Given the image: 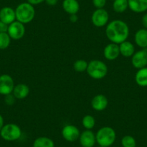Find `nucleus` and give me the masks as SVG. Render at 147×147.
Segmentation results:
<instances>
[{
  "label": "nucleus",
  "instance_id": "2f4dec72",
  "mask_svg": "<svg viewBox=\"0 0 147 147\" xmlns=\"http://www.w3.org/2000/svg\"><path fill=\"white\" fill-rule=\"evenodd\" d=\"M45 2L49 6H55L57 5L59 0H45Z\"/></svg>",
  "mask_w": 147,
  "mask_h": 147
},
{
  "label": "nucleus",
  "instance_id": "72a5a7b5",
  "mask_svg": "<svg viewBox=\"0 0 147 147\" xmlns=\"http://www.w3.org/2000/svg\"><path fill=\"white\" fill-rule=\"evenodd\" d=\"M5 125V122H4V118L2 117V115L0 114V131L2 130V128H3V126Z\"/></svg>",
  "mask_w": 147,
  "mask_h": 147
},
{
  "label": "nucleus",
  "instance_id": "5701e85b",
  "mask_svg": "<svg viewBox=\"0 0 147 147\" xmlns=\"http://www.w3.org/2000/svg\"><path fill=\"white\" fill-rule=\"evenodd\" d=\"M82 123L83 127L86 130H92L95 125V118L92 115H87L83 117Z\"/></svg>",
  "mask_w": 147,
  "mask_h": 147
},
{
  "label": "nucleus",
  "instance_id": "a211bd4d",
  "mask_svg": "<svg viewBox=\"0 0 147 147\" xmlns=\"http://www.w3.org/2000/svg\"><path fill=\"white\" fill-rule=\"evenodd\" d=\"M30 93V88L25 84H18L14 87L12 94L15 98L18 100H22L26 98Z\"/></svg>",
  "mask_w": 147,
  "mask_h": 147
},
{
  "label": "nucleus",
  "instance_id": "412c9836",
  "mask_svg": "<svg viewBox=\"0 0 147 147\" xmlns=\"http://www.w3.org/2000/svg\"><path fill=\"white\" fill-rule=\"evenodd\" d=\"M32 147H55V143L49 137L40 136L35 138Z\"/></svg>",
  "mask_w": 147,
  "mask_h": 147
},
{
  "label": "nucleus",
  "instance_id": "6e6552de",
  "mask_svg": "<svg viewBox=\"0 0 147 147\" xmlns=\"http://www.w3.org/2000/svg\"><path fill=\"white\" fill-rule=\"evenodd\" d=\"M80 131L75 125L69 124L63 126L61 131V135L63 139L68 142H74L79 140L80 136Z\"/></svg>",
  "mask_w": 147,
  "mask_h": 147
},
{
  "label": "nucleus",
  "instance_id": "4be33fe9",
  "mask_svg": "<svg viewBox=\"0 0 147 147\" xmlns=\"http://www.w3.org/2000/svg\"><path fill=\"white\" fill-rule=\"evenodd\" d=\"M128 8V0H114L113 9L117 13H123Z\"/></svg>",
  "mask_w": 147,
  "mask_h": 147
},
{
  "label": "nucleus",
  "instance_id": "f8f14e48",
  "mask_svg": "<svg viewBox=\"0 0 147 147\" xmlns=\"http://www.w3.org/2000/svg\"><path fill=\"white\" fill-rule=\"evenodd\" d=\"M103 53H104L105 58L107 60H115L121 55V53H120L119 45L114 43H109V44H107L105 47Z\"/></svg>",
  "mask_w": 147,
  "mask_h": 147
},
{
  "label": "nucleus",
  "instance_id": "c85d7f7f",
  "mask_svg": "<svg viewBox=\"0 0 147 147\" xmlns=\"http://www.w3.org/2000/svg\"><path fill=\"white\" fill-rule=\"evenodd\" d=\"M8 25L0 21V33L1 32H7Z\"/></svg>",
  "mask_w": 147,
  "mask_h": 147
},
{
  "label": "nucleus",
  "instance_id": "20e7f679",
  "mask_svg": "<svg viewBox=\"0 0 147 147\" xmlns=\"http://www.w3.org/2000/svg\"><path fill=\"white\" fill-rule=\"evenodd\" d=\"M87 72L91 78L94 80H101L107 75L108 68L104 62L95 59L89 62Z\"/></svg>",
  "mask_w": 147,
  "mask_h": 147
},
{
  "label": "nucleus",
  "instance_id": "1a4fd4ad",
  "mask_svg": "<svg viewBox=\"0 0 147 147\" xmlns=\"http://www.w3.org/2000/svg\"><path fill=\"white\" fill-rule=\"evenodd\" d=\"M15 82L11 76L2 74L0 76V94L7 95L12 93L15 87Z\"/></svg>",
  "mask_w": 147,
  "mask_h": 147
},
{
  "label": "nucleus",
  "instance_id": "f03ea898",
  "mask_svg": "<svg viewBox=\"0 0 147 147\" xmlns=\"http://www.w3.org/2000/svg\"><path fill=\"white\" fill-rule=\"evenodd\" d=\"M15 10L16 20L24 25L32 22L35 18V10L34 6L28 2L18 5Z\"/></svg>",
  "mask_w": 147,
  "mask_h": 147
},
{
  "label": "nucleus",
  "instance_id": "bb28decb",
  "mask_svg": "<svg viewBox=\"0 0 147 147\" xmlns=\"http://www.w3.org/2000/svg\"><path fill=\"white\" fill-rule=\"evenodd\" d=\"M107 3V0H92V4L96 9H102Z\"/></svg>",
  "mask_w": 147,
  "mask_h": 147
},
{
  "label": "nucleus",
  "instance_id": "393cba45",
  "mask_svg": "<svg viewBox=\"0 0 147 147\" xmlns=\"http://www.w3.org/2000/svg\"><path fill=\"white\" fill-rule=\"evenodd\" d=\"M121 145L123 147H136V141L132 136H124L121 139Z\"/></svg>",
  "mask_w": 147,
  "mask_h": 147
},
{
  "label": "nucleus",
  "instance_id": "dca6fc26",
  "mask_svg": "<svg viewBox=\"0 0 147 147\" xmlns=\"http://www.w3.org/2000/svg\"><path fill=\"white\" fill-rule=\"evenodd\" d=\"M134 40L138 47L142 49H147V29L141 28L136 32Z\"/></svg>",
  "mask_w": 147,
  "mask_h": 147
},
{
  "label": "nucleus",
  "instance_id": "0eeeda50",
  "mask_svg": "<svg viewBox=\"0 0 147 147\" xmlns=\"http://www.w3.org/2000/svg\"><path fill=\"white\" fill-rule=\"evenodd\" d=\"M7 33L12 40H20L23 38L25 33V25L15 20L8 25Z\"/></svg>",
  "mask_w": 147,
  "mask_h": 147
},
{
  "label": "nucleus",
  "instance_id": "f3484780",
  "mask_svg": "<svg viewBox=\"0 0 147 147\" xmlns=\"http://www.w3.org/2000/svg\"><path fill=\"white\" fill-rule=\"evenodd\" d=\"M62 7L66 13L71 15L78 13L80 7L77 0H63Z\"/></svg>",
  "mask_w": 147,
  "mask_h": 147
},
{
  "label": "nucleus",
  "instance_id": "473e14b6",
  "mask_svg": "<svg viewBox=\"0 0 147 147\" xmlns=\"http://www.w3.org/2000/svg\"><path fill=\"white\" fill-rule=\"evenodd\" d=\"M78 19H79V18H78V16H77V14H74V15H71L70 18H69L70 21L71 22H73V23H75V22H77V20H78Z\"/></svg>",
  "mask_w": 147,
  "mask_h": 147
},
{
  "label": "nucleus",
  "instance_id": "7ed1b4c3",
  "mask_svg": "<svg viewBox=\"0 0 147 147\" xmlns=\"http://www.w3.org/2000/svg\"><path fill=\"white\" fill-rule=\"evenodd\" d=\"M95 136L96 141L100 146L110 147L116 140V133L111 127L104 126L97 131Z\"/></svg>",
  "mask_w": 147,
  "mask_h": 147
},
{
  "label": "nucleus",
  "instance_id": "aec40b11",
  "mask_svg": "<svg viewBox=\"0 0 147 147\" xmlns=\"http://www.w3.org/2000/svg\"><path fill=\"white\" fill-rule=\"evenodd\" d=\"M135 81L139 87H147V66L138 69L135 75Z\"/></svg>",
  "mask_w": 147,
  "mask_h": 147
},
{
  "label": "nucleus",
  "instance_id": "cd10ccee",
  "mask_svg": "<svg viewBox=\"0 0 147 147\" xmlns=\"http://www.w3.org/2000/svg\"><path fill=\"white\" fill-rule=\"evenodd\" d=\"M15 100H16V98H15V97L13 95L12 93L7 94V95H5V102L8 105H12L15 104Z\"/></svg>",
  "mask_w": 147,
  "mask_h": 147
},
{
  "label": "nucleus",
  "instance_id": "39448f33",
  "mask_svg": "<svg viewBox=\"0 0 147 147\" xmlns=\"http://www.w3.org/2000/svg\"><path fill=\"white\" fill-rule=\"evenodd\" d=\"M0 136L5 141H15L22 136V130L15 123L5 124L0 131Z\"/></svg>",
  "mask_w": 147,
  "mask_h": 147
},
{
  "label": "nucleus",
  "instance_id": "2eb2a0df",
  "mask_svg": "<svg viewBox=\"0 0 147 147\" xmlns=\"http://www.w3.org/2000/svg\"><path fill=\"white\" fill-rule=\"evenodd\" d=\"M128 8L135 13H143L147 11V0H128Z\"/></svg>",
  "mask_w": 147,
  "mask_h": 147
},
{
  "label": "nucleus",
  "instance_id": "9b49d317",
  "mask_svg": "<svg viewBox=\"0 0 147 147\" xmlns=\"http://www.w3.org/2000/svg\"><path fill=\"white\" fill-rule=\"evenodd\" d=\"M79 141L82 147H94L97 143L95 134L91 130L82 131L80 134Z\"/></svg>",
  "mask_w": 147,
  "mask_h": 147
},
{
  "label": "nucleus",
  "instance_id": "a878e982",
  "mask_svg": "<svg viewBox=\"0 0 147 147\" xmlns=\"http://www.w3.org/2000/svg\"><path fill=\"white\" fill-rule=\"evenodd\" d=\"M74 69L77 72H84L87 71L88 63L84 59H78L74 63Z\"/></svg>",
  "mask_w": 147,
  "mask_h": 147
},
{
  "label": "nucleus",
  "instance_id": "9d476101",
  "mask_svg": "<svg viewBox=\"0 0 147 147\" xmlns=\"http://www.w3.org/2000/svg\"><path fill=\"white\" fill-rule=\"evenodd\" d=\"M131 63L137 69H142L147 66V49H141L135 52L131 57Z\"/></svg>",
  "mask_w": 147,
  "mask_h": 147
},
{
  "label": "nucleus",
  "instance_id": "4468645a",
  "mask_svg": "<svg viewBox=\"0 0 147 147\" xmlns=\"http://www.w3.org/2000/svg\"><path fill=\"white\" fill-rule=\"evenodd\" d=\"M108 100L104 94H97L91 101V106L96 111H102L107 108Z\"/></svg>",
  "mask_w": 147,
  "mask_h": 147
},
{
  "label": "nucleus",
  "instance_id": "f257e3e1",
  "mask_svg": "<svg viewBox=\"0 0 147 147\" xmlns=\"http://www.w3.org/2000/svg\"><path fill=\"white\" fill-rule=\"evenodd\" d=\"M105 35L111 43L119 45L128 39L129 28L124 21L114 20L107 23L105 28Z\"/></svg>",
  "mask_w": 147,
  "mask_h": 147
},
{
  "label": "nucleus",
  "instance_id": "423d86ee",
  "mask_svg": "<svg viewBox=\"0 0 147 147\" xmlns=\"http://www.w3.org/2000/svg\"><path fill=\"white\" fill-rule=\"evenodd\" d=\"M92 22L97 28H102L107 25L109 21V14L107 10L102 9H96L92 15Z\"/></svg>",
  "mask_w": 147,
  "mask_h": 147
},
{
  "label": "nucleus",
  "instance_id": "ddd939ff",
  "mask_svg": "<svg viewBox=\"0 0 147 147\" xmlns=\"http://www.w3.org/2000/svg\"><path fill=\"white\" fill-rule=\"evenodd\" d=\"M16 20L15 10L10 7H5L0 9V21L7 25H10Z\"/></svg>",
  "mask_w": 147,
  "mask_h": 147
},
{
  "label": "nucleus",
  "instance_id": "6ab92c4d",
  "mask_svg": "<svg viewBox=\"0 0 147 147\" xmlns=\"http://www.w3.org/2000/svg\"><path fill=\"white\" fill-rule=\"evenodd\" d=\"M120 53L123 57L130 58L132 57L135 53V46L131 42L125 40L119 44Z\"/></svg>",
  "mask_w": 147,
  "mask_h": 147
},
{
  "label": "nucleus",
  "instance_id": "b1692460",
  "mask_svg": "<svg viewBox=\"0 0 147 147\" xmlns=\"http://www.w3.org/2000/svg\"><path fill=\"white\" fill-rule=\"evenodd\" d=\"M11 43V38L7 32L0 33V50H5L9 46Z\"/></svg>",
  "mask_w": 147,
  "mask_h": 147
},
{
  "label": "nucleus",
  "instance_id": "f704fd0d",
  "mask_svg": "<svg viewBox=\"0 0 147 147\" xmlns=\"http://www.w3.org/2000/svg\"><path fill=\"white\" fill-rule=\"evenodd\" d=\"M100 147H105V146H100Z\"/></svg>",
  "mask_w": 147,
  "mask_h": 147
},
{
  "label": "nucleus",
  "instance_id": "7c9ffc66",
  "mask_svg": "<svg viewBox=\"0 0 147 147\" xmlns=\"http://www.w3.org/2000/svg\"><path fill=\"white\" fill-rule=\"evenodd\" d=\"M141 24L145 29H147V13L144 14L141 18Z\"/></svg>",
  "mask_w": 147,
  "mask_h": 147
},
{
  "label": "nucleus",
  "instance_id": "c756f323",
  "mask_svg": "<svg viewBox=\"0 0 147 147\" xmlns=\"http://www.w3.org/2000/svg\"><path fill=\"white\" fill-rule=\"evenodd\" d=\"M27 2L30 4V5L35 6V5H38L40 4L43 3V2H45V0H27Z\"/></svg>",
  "mask_w": 147,
  "mask_h": 147
}]
</instances>
